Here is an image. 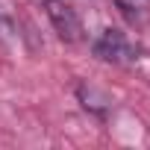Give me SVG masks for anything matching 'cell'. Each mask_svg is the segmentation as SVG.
I'll list each match as a JSON object with an SVG mask.
<instances>
[{"instance_id": "obj_1", "label": "cell", "mask_w": 150, "mask_h": 150, "mask_svg": "<svg viewBox=\"0 0 150 150\" xmlns=\"http://www.w3.org/2000/svg\"><path fill=\"white\" fill-rule=\"evenodd\" d=\"M91 50H94L97 59L115 62V65H127V62H132V59L138 56V47L129 44V38H127L121 30H115V27H106V30L94 38Z\"/></svg>"}, {"instance_id": "obj_2", "label": "cell", "mask_w": 150, "mask_h": 150, "mask_svg": "<svg viewBox=\"0 0 150 150\" xmlns=\"http://www.w3.org/2000/svg\"><path fill=\"white\" fill-rule=\"evenodd\" d=\"M44 12H47V18H50V24L62 41L74 44V41L83 38V21L68 0H44Z\"/></svg>"}, {"instance_id": "obj_3", "label": "cell", "mask_w": 150, "mask_h": 150, "mask_svg": "<svg viewBox=\"0 0 150 150\" xmlns=\"http://www.w3.org/2000/svg\"><path fill=\"white\" fill-rule=\"evenodd\" d=\"M77 97H80V103H83L88 112H94V115H100V118H103V115L112 109V97H109L106 91L94 88V86L80 83V86H77Z\"/></svg>"}, {"instance_id": "obj_4", "label": "cell", "mask_w": 150, "mask_h": 150, "mask_svg": "<svg viewBox=\"0 0 150 150\" xmlns=\"http://www.w3.org/2000/svg\"><path fill=\"white\" fill-rule=\"evenodd\" d=\"M115 3H118L124 12H129V9H135V6H138V0H115Z\"/></svg>"}]
</instances>
